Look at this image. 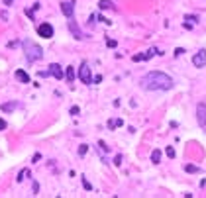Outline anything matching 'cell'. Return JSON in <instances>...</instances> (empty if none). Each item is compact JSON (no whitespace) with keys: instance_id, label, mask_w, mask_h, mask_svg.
Wrapping results in <instances>:
<instances>
[{"instance_id":"cell-1","label":"cell","mask_w":206,"mask_h":198,"mask_svg":"<svg viewBox=\"0 0 206 198\" xmlns=\"http://www.w3.org/2000/svg\"><path fill=\"white\" fill-rule=\"evenodd\" d=\"M139 84H141V88H145V90H169V88H173V79L167 75V73L151 71V73H147V75L143 77Z\"/></svg>"},{"instance_id":"cell-2","label":"cell","mask_w":206,"mask_h":198,"mask_svg":"<svg viewBox=\"0 0 206 198\" xmlns=\"http://www.w3.org/2000/svg\"><path fill=\"white\" fill-rule=\"evenodd\" d=\"M22 47H24V53H26V59L30 61V63L41 59V55H43V49H41L38 43H34L32 39H24Z\"/></svg>"},{"instance_id":"cell-3","label":"cell","mask_w":206,"mask_h":198,"mask_svg":"<svg viewBox=\"0 0 206 198\" xmlns=\"http://www.w3.org/2000/svg\"><path fill=\"white\" fill-rule=\"evenodd\" d=\"M79 79L85 82V84H92V73H90V67H88L86 61L81 65V69H79Z\"/></svg>"},{"instance_id":"cell-4","label":"cell","mask_w":206,"mask_h":198,"mask_svg":"<svg viewBox=\"0 0 206 198\" xmlns=\"http://www.w3.org/2000/svg\"><path fill=\"white\" fill-rule=\"evenodd\" d=\"M38 34L41 35V38H45V39H51L53 38V26H51V24H47V22L39 24V26H38Z\"/></svg>"},{"instance_id":"cell-5","label":"cell","mask_w":206,"mask_h":198,"mask_svg":"<svg viewBox=\"0 0 206 198\" xmlns=\"http://www.w3.org/2000/svg\"><path fill=\"white\" fill-rule=\"evenodd\" d=\"M192 65H194L196 69H202L206 65V51H204V49H200V51L192 57Z\"/></svg>"},{"instance_id":"cell-6","label":"cell","mask_w":206,"mask_h":198,"mask_svg":"<svg viewBox=\"0 0 206 198\" xmlns=\"http://www.w3.org/2000/svg\"><path fill=\"white\" fill-rule=\"evenodd\" d=\"M196 120H198V126H206V102L198 104V110H196Z\"/></svg>"},{"instance_id":"cell-7","label":"cell","mask_w":206,"mask_h":198,"mask_svg":"<svg viewBox=\"0 0 206 198\" xmlns=\"http://www.w3.org/2000/svg\"><path fill=\"white\" fill-rule=\"evenodd\" d=\"M47 75L55 77V79H63V77H65V71H63V69H61L57 63H51V65H49V71H47Z\"/></svg>"},{"instance_id":"cell-8","label":"cell","mask_w":206,"mask_h":198,"mask_svg":"<svg viewBox=\"0 0 206 198\" xmlns=\"http://www.w3.org/2000/svg\"><path fill=\"white\" fill-rule=\"evenodd\" d=\"M153 55H161V53H159L157 49H149V51L141 53V55H134V61L139 63V61H145V59H149V57H153Z\"/></svg>"},{"instance_id":"cell-9","label":"cell","mask_w":206,"mask_h":198,"mask_svg":"<svg viewBox=\"0 0 206 198\" xmlns=\"http://www.w3.org/2000/svg\"><path fill=\"white\" fill-rule=\"evenodd\" d=\"M61 12H63L67 18H73V12H75V4H73V2H63V4H61Z\"/></svg>"},{"instance_id":"cell-10","label":"cell","mask_w":206,"mask_h":198,"mask_svg":"<svg viewBox=\"0 0 206 198\" xmlns=\"http://www.w3.org/2000/svg\"><path fill=\"white\" fill-rule=\"evenodd\" d=\"M14 77H16V81L24 82V84H28V82H30V75H28L26 71H22V69H18V71L14 73Z\"/></svg>"},{"instance_id":"cell-11","label":"cell","mask_w":206,"mask_h":198,"mask_svg":"<svg viewBox=\"0 0 206 198\" xmlns=\"http://www.w3.org/2000/svg\"><path fill=\"white\" fill-rule=\"evenodd\" d=\"M69 30L75 34V38L77 39H82V34H81V30H79V26H77L75 22H69Z\"/></svg>"},{"instance_id":"cell-12","label":"cell","mask_w":206,"mask_h":198,"mask_svg":"<svg viewBox=\"0 0 206 198\" xmlns=\"http://www.w3.org/2000/svg\"><path fill=\"white\" fill-rule=\"evenodd\" d=\"M98 8H100V10H114V4L110 2V0H100V2H98Z\"/></svg>"},{"instance_id":"cell-13","label":"cell","mask_w":206,"mask_h":198,"mask_svg":"<svg viewBox=\"0 0 206 198\" xmlns=\"http://www.w3.org/2000/svg\"><path fill=\"white\" fill-rule=\"evenodd\" d=\"M65 77H67V81L73 84V81H75V71H73V65H71V67H67V69H65Z\"/></svg>"},{"instance_id":"cell-14","label":"cell","mask_w":206,"mask_h":198,"mask_svg":"<svg viewBox=\"0 0 206 198\" xmlns=\"http://www.w3.org/2000/svg\"><path fill=\"white\" fill-rule=\"evenodd\" d=\"M151 161H153L155 165L161 161V151H159V149H153V151H151Z\"/></svg>"},{"instance_id":"cell-15","label":"cell","mask_w":206,"mask_h":198,"mask_svg":"<svg viewBox=\"0 0 206 198\" xmlns=\"http://www.w3.org/2000/svg\"><path fill=\"white\" fill-rule=\"evenodd\" d=\"M122 127L124 126V122H122V120H110V122H108V127H110V130H112V127Z\"/></svg>"},{"instance_id":"cell-16","label":"cell","mask_w":206,"mask_h":198,"mask_svg":"<svg viewBox=\"0 0 206 198\" xmlns=\"http://www.w3.org/2000/svg\"><path fill=\"white\" fill-rule=\"evenodd\" d=\"M184 171L187 173H200V169L196 165H184Z\"/></svg>"},{"instance_id":"cell-17","label":"cell","mask_w":206,"mask_h":198,"mask_svg":"<svg viewBox=\"0 0 206 198\" xmlns=\"http://www.w3.org/2000/svg\"><path fill=\"white\" fill-rule=\"evenodd\" d=\"M184 20H187V22H191V24H196V22H198V16H194V14H187V16H184Z\"/></svg>"},{"instance_id":"cell-18","label":"cell","mask_w":206,"mask_h":198,"mask_svg":"<svg viewBox=\"0 0 206 198\" xmlns=\"http://www.w3.org/2000/svg\"><path fill=\"white\" fill-rule=\"evenodd\" d=\"M28 177H30V171H28V169H26V171H20V175H18V180L22 183V180H24V179H28Z\"/></svg>"},{"instance_id":"cell-19","label":"cell","mask_w":206,"mask_h":198,"mask_svg":"<svg viewBox=\"0 0 206 198\" xmlns=\"http://www.w3.org/2000/svg\"><path fill=\"white\" fill-rule=\"evenodd\" d=\"M14 108H16V104H2V110H4V112H12Z\"/></svg>"},{"instance_id":"cell-20","label":"cell","mask_w":206,"mask_h":198,"mask_svg":"<svg viewBox=\"0 0 206 198\" xmlns=\"http://www.w3.org/2000/svg\"><path fill=\"white\" fill-rule=\"evenodd\" d=\"M81 179H82V186H85L86 190H92V186H90V183L86 180V177H81Z\"/></svg>"},{"instance_id":"cell-21","label":"cell","mask_w":206,"mask_h":198,"mask_svg":"<svg viewBox=\"0 0 206 198\" xmlns=\"http://www.w3.org/2000/svg\"><path fill=\"white\" fill-rule=\"evenodd\" d=\"M86 151H88V145H79V155H86Z\"/></svg>"},{"instance_id":"cell-22","label":"cell","mask_w":206,"mask_h":198,"mask_svg":"<svg viewBox=\"0 0 206 198\" xmlns=\"http://www.w3.org/2000/svg\"><path fill=\"white\" fill-rule=\"evenodd\" d=\"M69 112H71V116H77L81 110H79V106H71V110H69Z\"/></svg>"},{"instance_id":"cell-23","label":"cell","mask_w":206,"mask_h":198,"mask_svg":"<svg viewBox=\"0 0 206 198\" xmlns=\"http://www.w3.org/2000/svg\"><path fill=\"white\" fill-rule=\"evenodd\" d=\"M167 157H169V159L175 157V149H173V147H167Z\"/></svg>"},{"instance_id":"cell-24","label":"cell","mask_w":206,"mask_h":198,"mask_svg":"<svg viewBox=\"0 0 206 198\" xmlns=\"http://www.w3.org/2000/svg\"><path fill=\"white\" fill-rule=\"evenodd\" d=\"M106 45H108V47H116L118 41H116V39H108V41H106Z\"/></svg>"},{"instance_id":"cell-25","label":"cell","mask_w":206,"mask_h":198,"mask_svg":"<svg viewBox=\"0 0 206 198\" xmlns=\"http://www.w3.org/2000/svg\"><path fill=\"white\" fill-rule=\"evenodd\" d=\"M183 53H184V49H181V47H177V49H175V55H177V57L183 55Z\"/></svg>"},{"instance_id":"cell-26","label":"cell","mask_w":206,"mask_h":198,"mask_svg":"<svg viewBox=\"0 0 206 198\" xmlns=\"http://www.w3.org/2000/svg\"><path fill=\"white\" fill-rule=\"evenodd\" d=\"M114 165H118V167H120V165H122V157H120V155H118V157L114 159Z\"/></svg>"},{"instance_id":"cell-27","label":"cell","mask_w":206,"mask_h":198,"mask_svg":"<svg viewBox=\"0 0 206 198\" xmlns=\"http://www.w3.org/2000/svg\"><path fill=\"white\" fill-rule=\"evenodd\" d=\"M0 130H6V122L4 120H0Z\"/></svg>"},{"instance_id":"cell-28","label":"cell","mask_w":206,"mask_h":198,"mask_svg":"<svg viewBox=\"0 0 206 198\" xmlns=\"http://www.w3.org/2000/svg\"><path fill=\"white\" fill-rule=\"evenodd\" d=\"M12 2H14V0H4V4H8V6H10Z\"/></svg>"}]
</instances>
